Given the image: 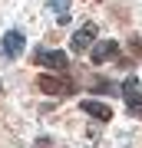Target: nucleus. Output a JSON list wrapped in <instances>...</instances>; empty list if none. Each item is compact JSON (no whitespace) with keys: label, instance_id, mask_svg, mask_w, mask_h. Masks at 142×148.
Wrapping results in <instances>:
<instances>
[{"label":"nucleus","instance_id":"f257e3e1","mask_svg":"<svg viewBox=\"0 0 142 148\" xmlns=\"http://www.w3.org/2000/svg\"><path fill=\"white\" fill-rule=\"evenodd\" d=\"M37 89L40 92H46V95H73L76 92V82L73 79H66V76H40L37 79Z\"/></svg>","mask_w":142,"mask_h":148},{"label":"nucleus","instance_id":"f03ea898","mask_svg":"<svg viewBox=\"0 0 142 148\" xmlns=\"http://www.w3.org/2000/svg\"><path fill=\"white\" fill-rule=\"evenodd\" d=\"M33 63L43 66V69H53V73H63L69 66V59H66L63 49H37V53H33Z\"/></svg>","mask_w":142,"mask_h":148},{"label":"nucleus","instance_id":"7ed1b4c3","mask_svg":"<svg viewBox=\"0 0 142 148\" xmlns=\"http://www.w3.org/2000/svg\"><path fill=\"white\" fill-rule=\"evenodd\" d=\"M23 46H26V36L20 30H10V33H3V40H0V53H3V59H17L23 53Z\"/></svg>","mask_w":142,"mask_h":148},{"label":"nucleus","instance_id":"20e7f679","mask_svg":"<svg viewBox=\"0 0 142 148\" xmlns=\"http://www.w3.org/2000/svg\"><path fill=\"white\" fill-rule=\"evenodd\" d=\"M93 40H96V23H86V27H79L73 33V40H69V49L73 53H83V49H89L93 46Z\"/></svg>","mask_w":142,"mask_h":148},{"label":"nucleus","instance_id":"39448f33","mask_svg":"<svg viewBox=\"0 0 142 148\" xmlns=\"http://www.w3.org/2000/svg\"><path fill=\"white\" fill-rule=\"evenodd\" d=\"M116 53H119V43H116V40H99V43L93 46L89 59L99 66V63H106V59H109V56H116Z\"/></svg>","mask_w":142,"mask_h":148},{"label":"nucleus","instance_id":"423d86ee","mask_svg":"<svg viewBox=\"0 0 142 148\" xmlns=\"http://www.w3.org/2000/svg\"><path fill=\"white\" fill-rule=\"evenodd\" d=\"M83 112L93 115V119H99V122H109L112 119V109L106 106V102H96V99H83Z\"/></svg>","mask_w":142,"mask_h":148},{"label":"nucleus","instance_id":"0eeeda50","mask_svg":"<svg viewBox=\"0 0 142 148\" xmlns=\"http://www.w3.org/2000/svg\"><path fill=\"white\" fill-rule=\"evenodd\" d=\"M139 92H142V86H139V79H136V76H129V79L122 82V92H119V95H122V99L129 102V99H136Z\"/></svg>","mask_w":142,"mask_h":148},{"label":"nucleus","instance_id":"6e6552de","mask_svg":"<svg viewBox=\"0 0 142 148\" xmlns=\"http://www.w3.org/2000/svg\"><path fill=\"white\" fill-rule=\"evenodd\" d=\"M50 10H56V20L66 23V20H69V13H66V10H69V0H50Z\"/></svg>","mask_w":142,"mask_h":148},{"label":"nucleus","instance_id":"1a4fd4ad","mask_svg":"<svg viewBox=\"0 0 142 148\" xmlns=\"http://www.w3.org/2000/svg\"><path fill=\"white\" fill-rule=\"evenodd\" d=\"M126 106H129V115H136V119H142V92L136 95V99H129Z\"/></svg>","mask_w":142,"mask_h":148},{"label":"nucleus","instance_id":"9d476101","mask_svg":"<svg viewBox=\"0 0 142 148\" xmlns=\"http://www.w3.org/2000/svg\"><path fill=\"white\" fill-rule=\"evenodd\" d=\"M96 89H99V92H106V95H119V86H116V82H106V79H99V82H96Z\"/></svg>","mask_w":142,"mask_h":148},{"label":"nucleus","instance_id":"9b49d317","mask_svg":"<svg viewBox=\"0 0 142 148\" xmlns=\"http://www.w3.org/2000/svg\"><path fill=\"white\" fill-rule=\"evenodd\" d=\"M129 46H132V53H136V56H142V36H132Z\"/></svg>","mask_w":142,"mask_h":148},{"label":"nucleus","instance_id":"f8f14e48","mask_svg":"<svg viewBox=\"0 0 142 148\" xmlns=\"http://www.w3.org/2000/svg\"><path fill=\"white\" fill-rule=\"evenodd\" d=\"M0 92H3V82H0Z\"/></svg>","mask_w":142,"mask_h":148}]
</instances>
